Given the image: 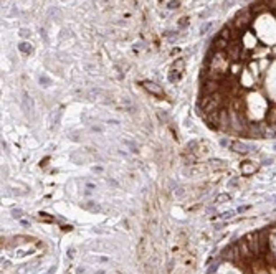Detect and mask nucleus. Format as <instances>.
Segmentation results:
<instances>
[{
  "mask_svg": "<svg viewBox=\"0 0 276 274\" xmlns=\"http://www.w3.org/2000/svg\"><path fill=\"white\" fill-rule=\"evenodd\" d=\"M222 104H223V99H222V96H220L218 92L207 94V96H204V99L200 101V106H202L205 114H212V112L220 111V109H222Z\"/></svg>",
  "mask_w": 276,
  "mask_h": 274,
  "instance_id": "obj_1",
  "label": "nucleus"
},
{
  "mask_svg": "<svg viewBox=\"0 0 276 274\" xmlns=\"http://www.w3.org/2000/svg\"><path fill=\"white\" fill-rule=\"evenodd\" d=\"M245 243L246 246L250 248V251L255 256H258V254H261V248H260V236H258V233H248L245 236Z\"/></svg>",
  "mask_w": 276,
  "mask_h": 274,
  "instance_id": "obj_2",
  "label": "nucleus"
},
{
  "mask_svg": "<svg viewBox=\"0 0 276 274\" xmlns=\"http://www.w3.org/2000/svg\"><path fill=\"white\" fill-rule=\"evenodd\" d=\"M230 149L236 154H248V152H256V145H251V144L241 142V140H233L230 144Z\"/></svg>",
  "mask_w": 276,
  "mask_h": 274,
  "instance_id": "obj_3",
  "label": "nucleus"
},
{
  "mask_svg": "<svg viewBox=\"0 0 276 274\" xmlns=\"http://www.w3.org/2000/svg\"><path fill=\"white\" fill-rule=\"evenodd\" d=\"M250 22H251V12H250V8H243V10L236 15V18H235V23H236L238 28H245V26H248V25H250Z\"/></svg>",
  "mask_w": 276,
  "mask_h": 274,
  "instance_id": "obj_4",
  "label": "nucleus"
},
{
  "mask_svg": "<svg viewBox=\"0 0 276 274\" xmlns=\"http://www.w3.org/2000/svg\"><path fill=\"white\" fill-rule=\"evenodd\" d=\"M142 86H144V89H146L149 94H154V96H157V97H164L162 88L159 86V84H155V83H152V81H144Z\"/></svg>",
  "mask_w": 276,
  "mask_h": 274,
  "instance_id": "obj_5",
  "label": "nucleus"
},
{
  "mask_svg": "<svg viewBox=\"0 0 276 274\" xmlns=\"http://www.w3.org/2000/svg\"><path fill=\"white\" fill-rule=\"evenodd\" d=\"M218 88H220L218 81H215V79H208V81L202 86V92H204L205 96H207V94H215V92L218 91Z\"/></svg>",
  "mask_w": 276,
  "mask_h": 274,
  "instance_id": "obj_6",
  "label": "nucleus"
},
{
  "mask_svg": "<svg viewBox=\"0 0 276 274\" xmlns=\"http://www.w3.org/2000/svg\"><path fill=\"white\" fill-rule=\"evenodd\" d=\"M256 168H258V167H256L253 162H250V160H246V162H243L240 165V170H241L243 175H251V173H255Z\"/></svg>",
  "mask_w": 276,
  "mask_h": 274,
  "instance_id": "obj_7",
  "label": "nucleus"
},
{
  "mask_svg": "<svg viewBox=\"0 0 276 274\" xmlns=\"http://www.w3.org/2000/svg\"><path fill=\"white\" fill-rule=\"evenodd\" d=\"M227 53H228V56H230V58H233V60H238V58H240V53H241L240 45H228V48H227Z\"/></svg>",
  "mask_w": 276,
  "mask_h": 274,
  "instance_id": "obj_8",
  "label": "nucleus"
},
{
  "mask_svg": "<svg viewBox=\"0 0 276 274\" xmlns=\"http://www.w3.org/2000/svg\"><path fill=\"white\" fill-rule=\"evenodd\" d=\"M225 48H228V40L223 38V36H218L215 40V50L220 51V50H225Z\"/></svg>",
  "mask_w": 276,
  "mask_h": 274,
  "instance_id": "obj_9",
  "label": "nucleus"
},
{
  "mask_svg": "<svg viewBox=\"0 0 276 274\" xmlns=\"http://www.w3.org/2000/svg\"><path fill=\"white\" fill-rule=\"evenodd\" d=\"M182 70H184V60H177L174 63V66H172V71H175L177 74H180Z\"/></svg>",
  "mask_w": 276,
  "mask_h": 274,
  "instance_id": "obj_10",
  "label": "nucleus"
},
{
  "mask_svg": "<svg viewBox=\"0 0 276 274\" xmlns=\"http://www.w3.org/2000/svg\"><path fill=\"white\" fill-rule=\"evenodd\" d=\"M212 25H213L212 22H207V23H204V25L200 26V33H202V35H205V33H208V30L212 28Z\"/></svg>",
  "mask_w": 276,
  "mask_h": 274,
  "instance_id": "obj_11",
  "label": "nucleus"
},
{
  "mask_svg": "<svg viewBox=\"0 0 276 274\" xmlns=\"http://www.w3.org/2000/svg\"><path fill=\"white\" fill-rule=\"evenodd\" d=\"M18 50L23 51V53H30V51H31V46L28 45V43H25V41H23V43H20V45H18Z\"/></svg>",
  "mask_w": 276,
  "mask_h": 274,
  "instance_id": "obj_12",
  "label": "nucleus"
},
{
  "mask_svg": "<svg viewBox=\"0 0 276 274\" xmlns=\"http://www.w3.org/2000/svg\"><path fill=\"white\" fill-rule=\"evenodd\" d=\"M40 83H41V86H50V84H51V79H48L46 76H43V74H41V76H40Z\"/></svg>",
  "mask_w": 276,
  "mask_h": 274,
  "instance_id": "obj_13",
  "label": "nucleus"
},
{
  "mask_svg": "<svg viewBox=\"0 0 276 274\" xmlns=\"http://www.w3.org/2000/svg\"><path fill=\"white\" fill-rule=\"evenodd\" d=\"M223 200H230V195H227V193H223V195H218V197L215 198V203H220V202H223Z\"/></svg>",
  "mask_w": 276,
  "mask_h": 274,
  "instance_id": "obj_14",
  "label": "nucleus"
},
{
  "mask_svg": "<svg viewBox=\"0 0 276 274\" xmlns=\"http://www.w3.org/2000/svg\"><path fill=\"white\" fill-rule=\"evenodd\" d=\"M124 144H126V145H128L129 149H131V152H136V150H137V147H136V145H134L132 142H129V140H123Z\"/></svg>",
  "mask_w": 276,
  "mask_h": 274,
  "instance_id": "obj_15",
  "label": "nucleus"
},
{
  "mask_svg": "<svg viewBox=\"0 0 276 274\" xmlns=\"http://www.w3.org/2000/svg\"><path fill=\"white\" fill-rule=\"evenodd\" d=\"M179 3H180L179 0H172V2H170V3H169L167 7H169L170 10H172V8H177V7H179Z\"/></svg>",
  "mask_w": 276,
  "mask_h": 274,
  "instance_id": "obj_16",
  "label": "nucleus"
},
{
  "mask_svg": "<svg viewBox=\"0 0 276 274\" xmlns=\"http://www.w3.org/2000/svg\"><path fill=\"white\" fill-rule=\"evenodd\" d=\"M233 215H235V211H228V213H223V215H222V216H220V218H223V220H227V218H231V216H233Z\"/></svg>",
  "mask_w": 276,
  "mask_h": 274,
  "instance_id": "obj_17",
  "label": "nucleus"
},
{
  "mask_svg": "<svg viewBox=\"0 0 276 274\" xmlns=\"http://www.w3.org/2000/svg\"><path fill=\"white\" fill-rule=\"evenodd\" d=\"M251 208V205H245V207H240L238 208V213H243V211H246V210H250Z\"/></svg>",
  "mask_w": 276,
  "mask_h": 274,
  "instance_id": "obj_18",
  "label": "nucleus"
},
{
  "mask_svg": "<svg viewBox=\"0 0 276 274\" xmlns=\"http://www.w3.org/2000/svg\"><path fill=\"white\" fill-rule=\"evenodd\" d=\"M210 13H212V8H208V10H205L204 13H202V15H200V18H207V17H208Z\"/></svg>",
  "mask_w": 276,
  "mask_h": 274,
  "instance_id": "obj_19",
  "label": "nucleus"
},
{
  "mask_svg": "<svg viewBox=\"0 0 276 274\" xmlns=\"http://www.w3.org/2000/svg\"><path fill=\"white\" fill-rule=\"evenodd\" d=\"M233 2H235V0H225V7H231Z\"/></svg>",
  "mask_w": 276,
  "mask_h": 274,
  "instance_id": "obj_20",
  "label": "nucleus"
},
{
  "mask_svg": "<svg viewBox=\"0 0 276 274\" xmlns=\"http://www.w3.org/2000/svg\"><path fill=\"white\" fill-rule=\"evenodd\" d=\"M13 215H15V216H20V215H22V210H13Z\"/></svg>",
  "mask_w": 276,
  "mask_h": 274,
  "instance_id": "obj_21",
  "label": "nucleus"
},
{
  "mask_svg": "<svg viewBox=\"0 0 276 274\" xmlns=\"http://www.w3.org/2000/svg\"><path fill=\"white\" fill-rule=\"evenodd\" d=\"M159 117H160V119H167V116H165V112H159Z\"/></svg>",
  "mask_w": 276,
  "mask_h": 274,
  "instance_id": "obj_22",
  "label": "nucleus"
},
{
  "mask_svg": "<svg viewBox=\"0 0 276 274\" xmlns=\"http://www.w3.org/2000/svg\"><path fill=\"white\" fill-rule=\"evenodd\" d=\"M73 253H75V249H68V256H70V258H73Z\"/></svg>",
  "mask_w": 276,
  "mask_h": 274,
  "instance_id": "obj_23",
  "label": "nucleus"
},
{
  "mask_svg": "<svg viewBox=\"0 0 276 274\" xmlns=\"http://www.w3.org/2000/svg\"><path fill=\"white\" fill-rule=\"evenodd\" d=\"M96 274H106V273H104V271H98Z\"/></svg>",
  "mask_w": 276,
  "mask_h": 274,
  "instance_id": "obj_24",
  "label": "nucleus"
}]
</instances>
